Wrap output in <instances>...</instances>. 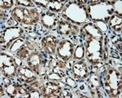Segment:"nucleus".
<instances>
[{
  "label": "nucleus",
  "mask_w": 122,
  "mask_h": 98,
  "mask_svg": "<svg viewBox=\"0 0 122 98\" xmlns=\"http://www.w3.org/2000/svg\"><path fill=\"white\" fill-rule=\"evenodd\" d=\"M106 91L112 97H117L121 91V77L115 70H111L106 78Z\"/></svg>",
  "instance_id": "1"
},
{
  "label": "nucleus",
  "mask_w": 122,
  "mask_h": 98,
  "mask_svg": "<svg viewBox=\"0 0 122 98\" xmlns=\"http://www.w3.org/2000/svg\"><path fill=\"white\" fill-rule=\"evenodd\" d=\"M13 17L20 22L31 24L38 21V14L35 10H28L23 7H16L12 11Z\"/></svg>",
  "instance_id": "2"
},
{
  "label": "nucleus",
  "mask_w": 122,
  "mask_h": 98,
  "mask_svg": "<svg viewBox=\"0 0 122 98\" xmlns=\"http://www.w3.org/2000/svg\"><path fill=\"white\" fill-rule=\"evenodd\" d=\"M86 54L88 58L94 62L101 55V42L98 38L90 36L86 40Z\"/></svg>",
  "instance_id": "3"
},
{
  "label": "nucleus",
  "mask_w": 122,
  "mask_h": 98,
  "mask_svg": "<svg viewBox=\"0 0 122 98\" xmlns=\"http://www.w3.org/2000/svg\"><path fill=\"white\" fill-rule=\"evenodd\" d=\"M1 65H2V70L3 74L7 76H12L14 75L15 71H16V67L14 63V60L11 57L3 55L1 59Z\"/></svg>",
  "instance_id": "4"
},
{
  "label": "nucleus",
  "mask_w": 122,
  "mask_h": 98,
  "mask_svg": "<svg viewBox=\"0 0 122 98\" xmlns=\"http://www.w3.org/2000/svg\"><path fill=\"white\" fill-rule=\"evenodd\" d=\"M58 52L60 56H61L64 60H69L74 52L73 46L68 41H64L60 44V46L58 48Z\"/></svg>",
  "instance_id": "5"
},
{
  "label": "nucleus",
  "mask_w": 122,
  "mask_h": 98,
  "mask_svg": "<svg viewBox=\"0 0 122 98\" xmlns=\"http://www.w3.org/2000/svg\"><path fill=\"white\" fill-rule=\"evenodd\" d=\"M72 71L75 76L79 78H86L88 74L87 66L83 61H79L74 64Z\"/></svg>",
  "instance_id": "6"
},
{
  "label": "nucleus",
  "mask_w": 122,
  "mask_h": 98,
  "mask_svg": "<svg viewBox=\"0 0 122 98\" xmlns=\"http://www.w3.org/2000/svg\"><path fill=\"white\" fill-rule=\"evenodd\" d=\"M44 94L46 95V97H58V94L60 93V88L59 87V86L57 84L54 83H47L45 86L44 89Z\"/></svg>",
  "instance_id": "7"
},
{
  "label": "nucleus",
  "mask_w": 122,
  "mask_h": 98,
  "mask_svg": "<svg viewBox=\"0 0 122 98\" xmlns=\"http://www.w3.org/2000/svg\"><path fill=\"white\" fill-rule=\"evenodd\" d=\"M59 29H60V33L61 34L65 35L75 34L78 30L77 27L68 22H61L59 25Z\"/></svg>",
  "instance_id": "8"
},
{
  "label": "nucleus",
  "mask_w": 122,
  "mask_h": 98,
  "mask_svg": "<svg viewBox=\"0 0 122 98\" xmlns=\"http://www.w3.org/2000/svg\"><path fill=\"white\" fill-rule=\"evenodd\" d=\"M18 77L20 78L21 80L27 83H30L33 80L35 79V77L33 75V71L30 69L28 68H21L18 70Z\"/></svg>",
  "instance_id": "9"
},
{
  "label": "nucleus",
  "mask_w": 122,
  "mask_h": 98,
  "mask_svg": "<svg viewBox=\"0 0 122 98\" xmlns=\"http://www.w3.org/2000/svg\"><path fill=\"white\" fill-rule=\"evenodd\" d=\"M42 46L48 52L53 53L56 50V39L53 36H48L42 39Z\"/></svg>",
  "instance_id": "10"
},
{
  "label": "nucleus",
  "mask_w": 122,
  "mask_h": 98,
  "mask_svg": "<svg viewBox=\"0 0 122 98\" xmlns=\"http://www.w3.org/2000/svg\"><path fill=\"white\" fill-rule=\"evenodd\" d=\"M41 63H42V59H41V56L39 54H32L28 59V64L30 66V68H32L34 70H36L37 71L38 70Z\"/></svg>",
  "instance_id": "11"
},
{
  "label": "nucleus",
  "mask_w": 122,
  "mask_h": 98,
  "mask_svg": "<svg viewBox=\"0 0 122 98\" xmlns=\"http://www.w3.org/2000/svg\"><path fill=\"white\" fill-rule=\"evenodd\" d=\"M47 7L52 11H60V8H62V3L60 2H51Z\"/></svg>",
  "instance_id": "12"
},
{
  "label": "nucleus",
  "mask_w": 122,
  "mask_h": 98,
  "mask_svg": "<svg viewBox=\"0 0 122 98\" xmlns=\"http://www.w3.org/2000/svg\"><path fill=\"white\" fill-rule=\"evenodd\" d=\"M42 21L44 25H47V26H51V25L54 24L55 20L54 18H52L51 16L45 15V16H43V17H42Z\"/></svg>",
  "instance_id": "13"
},
{
  "label": "nucleus",
  "mask_w": 122,
  "mask_h": 98,
  "mask_svg": "<svg viewBox=\"0 0 122 98\" xmlns=\"http://www.w3.org/2000/svg\"><path fill=\"white\" fill-rule=\"evenodd\" d=\"M74 55H75V57H76V58H81L84 55L83 48H82V47H78V48L76 49Z\"/></svg>",
  "instance_id": "14"
},
{
  "label": "nucleus",
  "mask_w": 122,
  "mask_h": 98,
  "mask_svg": "<svg viewBox=\"0 0 122 98\" xmlns=\"http://www.w3.org/2000/svg\"><path fill=\"white\" fill-rule=\"evenodd\" d=\"M16 87H15V85H10L9 87H7V93L9 94L10 96H14L15 93H16Z\"/></svg>",
  "instance_id": "15"
},
{
  "label": "nucleus",
  "mask_w": 122,
  "mask_h": 98,
  "mask_svg": "<svg viewBox=\"0 0 122 98\" xmlns=\"http://www.w3.org/2000/svg\"><path fill=\"white\" fill-rule=\"evenodd\" d=\"M18 55L20 56V57L25 58V56H27V55H28V51L26 50V48L20 49V50L19 51V52H18Z\"/></svg>",
  "instance_id": "16"
},
{
  "label": "nucleus",
  "mask_w": 122,
  "mask_h": 98,
  "mask_svg": "<svg viewBox=\"0 0 122 98\" xmlns=\"http://www.w3.org/2000/svg\"><path fill=\"white\" fill-rule=\"evenodd\" d=\"M12 2L11 1H1V3H2V7H3V8H8L11 6L12 4Z\"/></svg>",
  "instance_id": "17"
},
{
  "label": "nucleus",
  "mask_w": 122,
  "mask_h": 98,
  "mask_svg": "<svg viewBox=\"0 0 122 98\" xmlns=\"http://www.w3.org/2000/svg\"><path fill=\"white\" fill-rule=\"evenodd\" d=\"M29 97H39V93L38 92H33V93H31L29 96Z\"/></svg>",
  "instance_id": "18"
}]
</instances>
